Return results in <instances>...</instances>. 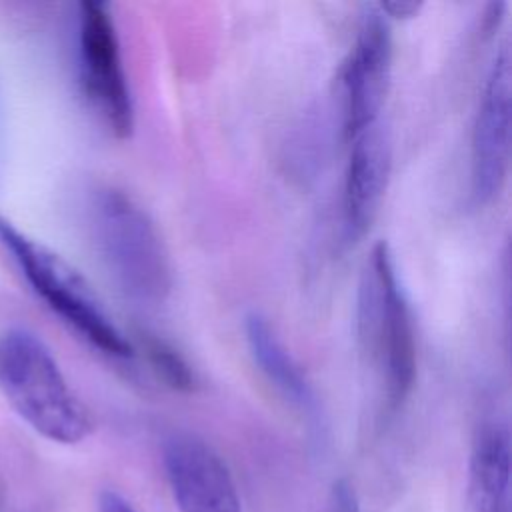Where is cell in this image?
<instances>
[{"label":"cell","instance_id":"9","mask_svg":"<svg viewBox=\"0 0 512 512\" xmlns=\"http://www.w3.org/2000/svg\"><path fill=\"white\" fill-rule=\"evenodd\" d=\"M344 172L342 216L350 242H358L376 220L392 170V140L388 128L378 122L350 142Z\"/></svg>","mask_w":512,"mask_h":512},{"label":"cell","instance_id":"13","mask_svg":"<svg viewBox=\"0 0 512 512\" xmlns=\"http://www.w3.org/2000/svg\"><path fill=\"white\" fill-rule=\"evenodd\" d=\"M378 10L392 22V20H408L416 16L422 8L420 2H404V0H392V2H380L376 4Z\"/></svg>","mask_w":512,"mask_h":512},{"label":"cell","instance_id":"6","mask_svg":"<svg viewBox=\"0 0 512 512\" xmlns=\"http://www.w3.org/2000/svg\"><path fill=\"white\" fill-rule=\"evenodd\" d=\"M394 62L390 20L376 4L364 8L354 44L340 72L342 134L350 142L362 130L380 122Z\"/></svg>","mask_w":512,"mask_h":512},{"label":"cell","instance_id":"8","mask_svg":"<svg viewBox=\"0 0 512 512\" xmlns=\"http://www.w3.org/2000/svg\"><path fill=\"white\" fill-rule=\"evenodd\" d=\"M162 464L178 512H242L234 478L206 440L188 432L170 434Z\"/></svg>","mask_w":512,"mask_h":512},{"label":"cell","instance_id":"2","mask_svg":"<svg viewBox=\"0 0 512 512\" xmlns=\"http://www.w3.org/2000/svg\"><path fill=\"white\" fill-rule=\"evenodd\" d=\"M0 394L52 442L78 444L94 430L90 410L70 388L50 348L26 328L0 334Z\"/></svg>","mask_w":512,"mask_h":512},{"label":"cell","instance_id":"10","mask_svg":"<svg viewBox=\"0 0 512 512\" xmlns=\"http://www.w3.org/2000/svg\"><path fill=\"white\" fill-rule=\"evenodd\" d=\"M470 512H510V432L486 420L474 434L468 460Z\"/></svg>","mask_w":512,"mask_h":512},{"label":"cell","instance_id":"7","mask_svg":"<svg viewBox=\"0 0 512 512\" xmlns=\"http://www.w3.org/2000/svg\"><path fill=\"white\" fill-rule=\"evenodd\" d=\"M510 48L504 42L482 84L470 140V188L476 204L492 202L510 166Z\"/></svg>","mask_w":512,"mask_h":512},{"label":"cell","instance_id":"5","mask_svg":"<svg viewBox=\"0 0 512 512\" xmlns=\"http://www.w3.org/2000/svg\"><path fill=\"white\" fill-rule=\"evenodd\" d=\"M78 76L100 122L118 140L134 132V100L126 78L120 40L110 6L84 0L78 4Z\"/></svg>","mask_w":512,"mask_h":512},{"label":"cell","instance_id":"1","mask_svg":"<svg viewBox=\"0 0 512 512\" xmlns=\"http://www.w3.org/2000/svg\"><path fill=\"white\" fill-rule=\"evenodd\" d=\"M356 332L364 356L380 378L388 410H396L414 388L418 352L412 310L386 242H376L364 262Z\"/></svg>","mask_w":512,"mask_h":512},{"label":"cell","instance_id":"4","mask_svg":"<svg viewBox=\"0 0 512 512\" xmlns=\"http://www.w3.org/2000/svg\"><path fill=\"white\" fill-rule=\"evenodd\" d=\"M96 238L118 288L138 304H162L174 286L168 246L138 200L106 188L94 204Z\"/></svg>","mask_w":512,"mask_h":512},{"label":"cell","instance_id":"3","mask_svg":"<svg viewBox=\"0 0 512 512\" xmlns=\"http://www.w3.org/2000/svg\"><path fill=\"white\" fill-rule=\"evenodd\" d=\"M0 244L18 264L36 296L84 342L114 360L134 358V344L74 264L4 216H0Z\"/></svg>","mask_w":512,"mask_h":512},{"label":"cell","instance_id":"12","mask_svg":"<svg viewBox=\"0 0 512 512\" xmlns=\"http://www.w3.org/2000/svg\"><path fill=\"white\" fill-rule=\"evenodd\" d=\"M142 348L158 378L178 392H190L196 386V376L184 356L156 334H142Z\"/></svg>","mask_w":512,"mask_h":512},{"label":"cell","instance_id":"11","mask_svg":"<svg viewBox=\"0 0 512 512\" xmlns=\"http://www.w3.org/2000/svg\"><path fill=\"white\" fill-rule=\"evenodd\" d=\"M244 336L250 356L266 380L302 412H316V394L312 382L268 318L260 312H250L244 318Z\"/></svg>","mask_w":512,"mask_h":512},{"label":"cell","instance_id":"14","mask_svg":"<svg viewBox=\"0 0 512 512\" xmlns=\"http://www.w3.org/2000/svg\"><path fill=\"white\" fill-rule=\"evenodd\" d=\"M98 512H134V508L122 494L114 490H104L98 500Z\"/></svg>","mask_w":512,"mask_h":512}]
</instances>
